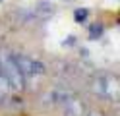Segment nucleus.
Masks as SVG:
<instances>
[{
	"instance_id": "obj_1",
	"label": "nucleus",
	"mask_w": 120,
	"mask_h": 116,
	"mask_svg": "<svg viewBox=\"0 0 120 116\" xmlns=\"http://www.w3.org/2000/svg\"><path fill=\"white\" fill-rule=\"evenodd\" d=\"M0 74H2L6 85L14 91H23L25 89V75L19 72V68L14 60V54L2 52L0 54Z\"/></svg>"
},
{
	"instance_id": "obj_2",
	"label": "nucleus",
	"mask_w": 120,
	"mask_h": 116,
	"mask_svg": "<svg viewBox=\"0 0 120 116\" xmlns=\"http://www.w3.org/2000/svg\"><path fill=\"white\" fill-rule=\"evenodd\" d=\"M14 60H16L19 72L23 75H43L47 72V68H45L43 62L27 56V54H14Z\"/></svg>"
},
{
	"instance_id": "obj_3",
	"label": "nucleus",
	"mask_w": 120,
	"mask_h": 116,
	"mask_svg": "<svg viewBox=\"0 0 120 116\" xmlns=\"http://www.w3.org/2000/svg\"><path fill=\"white\" fill-rule=\"evenodd\" d=\"M64 114L66 116H83L85 114V108H83V105H81L79 101L68 99L64 103Z\"/></svg>"
},
{
	"instance_id": "obj_4",
	"label": "nucleus",
	"mask_w": 120,
	"mask_h": 116,
	"mask_svg": "<svg viewBox=\"0 0 120 116\" xmlns=\"http://www.w3.org/2000/svg\"><path fill=\"white\" fill-rule=\"evenodd\" d=\"M35 14H37V18L47 19V18H50V15L54 14V8H52V4H49V2H39L37 8H35Z\"/></svg>"
},
{
	"instance_id": "obj_5",
	"label": "nucleus",
	"mask_w": 120,
	"mask_h": 116,
	"mask_svg": "<svg viewBox=\"0 0 120 116\" xmlns=\"http://www.w3.org/2000/svg\"><path fill=\"white\" fill-rule=\"evenodd\" d=\"M89 18V10L87 8H78L76 12H74V19L78 23H85V19Z\"/></svg>"
},
{
	"instance_id": "obj_6",
	"label": "nucleus",
	"mask_w": 120,
	"mask_h": 116,
	"mask_svg": "<svg viewBox=\"0 0 120 116\" xmlns=\"http://www.w3.org/2000/svg\"><path fill=\"white\" fill-rule=\"evenodd\" d=\"M101 35H103V25H101V23L89 25V37H91V39H99Z\"/></svg>"
},
{
	"instance_id": "obj_7",
	"label": "nucleus",
	"mask_w": 120,
	"mask_h": 116,
	"mask_svg": "<svg viewBox=\"0 0 120 116\" xmlns=\"http://www.w3.org/2000/svg\"><path fill=\"white\" fill-rule=\"evenodd\" d=\"M83 116H103V114L101 112H85Z\"/></svg>"
}]
</instances>
